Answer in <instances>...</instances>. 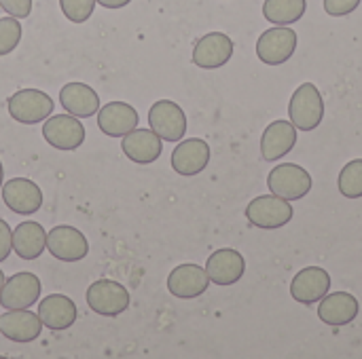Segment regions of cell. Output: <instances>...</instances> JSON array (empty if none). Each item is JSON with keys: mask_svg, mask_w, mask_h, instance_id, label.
Listing matches in <instances>:
<instances>
[{"mask_svg": "<svg viewBox=\"0 0 362 359\" xmlns=\"http://www.w3.org/2000/svg\"><path fill=\"white\" fill-rule=\"evenodd\" d=\"M11 252H13V229L0 218V262H4Z\"/></svg>", "mask_w": 362, "mask_h": 359, "instance_id": "cell-31", "label": "cell"}, {"mask_svg": "<svg viewBox=\"0 0 362 359\" xmlns=\"http://www.w3.org/2000/svg\"><path fill=\"white\" fill-rule=\"evenodd\" d=\"M42 138L57 150H76L85 142V127L72 114H51L42 125Z\"/></svg>", "mask_w": 362, "mask_h": 359, "instance_id": "cell-9", "label": "cell"}, {"mask_svg": "<svg viewBox=\"0 0 362 359\" xmlns=\"http://www.w3.org/2000/svg\"><path fill=\"white\" fill-rule=\"evenodd\" d=\"M85 300L87 307L102 317H119L129 309V292L119 281H110V279L93 281L87 288Z\"/></svg>", "mask_w": 362, "mask_h": 359, "instance_id": "cell-5", "label": "cell"}, {"mask_svg": "<svg viewBox=\"0 0 362 359\" xmlns=\"http://www.w3.org/2000/svg\"><path fill=\"white\" fill-rule=\"evenodd\" d=\"M21 40V23L17 17H0V57L13 53Z\"/></svg>", "mask_w": 362, "mask_h": 359, "instance_id": "cell-27", "label": "cell"}, {"mask_svg": "<svg viewBox=\"0 0 362 359\" xmlns=\"http://www.w3.org/2000/svg\"><path fill=\"white\" fill-rule=\"evenodd\" d=\"M210 146L208 142L199 140V138H189V140H180L178 146L174 148L172 152V169L178 174V176H185V178H191V176H197L202 174L208 163H210Z\"/></svg>", "mask_w": 362, "mask_h": 359, "instance_id": "cell-11", "label": "cell"}, {"mask_svg": "<svg viewBox=\"0 0 362 359\" xmlns=\"http://www.w3.org/2000/svg\"><path fill=\"white\" fill-rule=\"evenodd\" d=\"M361 0H325V11L331 17H346L358 8Z\"/></svg>", "mask_w": 362, "mask_h": 359, "instance_id": "cell-30", "label": "cell"}, {"mask_svg": "<svg viewBox=\"0 0 362 359\" xmlns=\"http://www.w3.org/2000/svg\"><path fill=\"white\" fill-rule=\"evenodd\" d=\"M98 4H102L104 8H110V11H117V8H123L127 6L132 0H95Z\"/></svg>", "mask_w": 362, "mask_h": 359, "instance_id": "cell-32", "label": "cell"}, {"mask_svg": "<svg viewBox=\"0 0 362 359\" xmlns=\"http://www.w3.org/2000/svg\"><path fill=\"white\" fill-rule=\"evenodd\" d=\"M140 123V116L134 106L125 102H108L98 110V127L108 138H123L134 131Z\"/></svg>", "mask_w": 362, "mask_h": 359, "instance_id": "cell-18", "label": "cell"}, {"mask_svg": "<svg viewBox=\"0 0 362 359\" xmlns=\"http://www.w3.org/2000/svg\"><path fill=\"white\" fill-rule=\"evenodd\" d=\"M59 102L64 110L76 118H89L100 110L98 93L85 83H68L59 91Z\"/></svg>", "mask_w": 362, "mask_h": 359, "instance_id": "cell-23", "label": "cell"}, {"mask_svg": "<svg viewBox=\"0 0 362 359\" xmlns=\"http://www.w3.org/2000/svg\"><path fill=\"white\" fill-rule=\"evenodd\" d=\"M339 193L348 199L362 197V159L350 161L339 174Z\"/></svg>", "mask_w": 362, "mask_h": 359, "instance_id": "cell-26", "label": "cell"}, {"mask_svg": "<svg viewBox=\"0 0 362 359\" xmlns=\"http://www.w3.org/2000/svg\"><path fill=\"white\" fill-rule=\"evenodd\" d=\"M4 279H6V277H4V273H2V269H0V290H2V286H4Z\"/></svg>", "mask_w": 362, "mask_h": 359, "instance_id": "cell-33", "label": "cell"}, {"mask_svg": "<svg viewBox=\"0 0 362 359\" xmlns=\"http://www.w3.org/2000/svg\"><path fill=\"white\" fill-rule=\"evenodd\" d=\"M297 32L286 25L265 30L257 40V55L267 66H280L288 61L297 51Z\"/></svg>", "mask_w": 362, "mask_h": 359, "instance_id": "cell-6", "label": "cell"}, {"mask_svg": "<svg viewBox=\"0 0 362 359\" xmlns=\"http://www.w3.org/2000/svg\"><path fill=\"white\" fill-rule=\"evenodd\" d=\"M4 205L19 216H32L42 207V190L28 178H13L2 184Z\"/></svg>", "mask_w": 362, "mask_h": 359, "instance_id": "cell-12", "label": "cell"}, {"mask_svg": "<svg viewBox=\"0 0 362 359\" xmlns=\"http://www.w3.org/2000/svg\"><path fill=\"white\" fill-rule=\"evenodd\" d=\"M2 180H4V169H2V163H0V188H2Z\"/></svg>", "mask_w": 362, "mask_h": 359, "instance_id": "cell-34", "label": "cell"}, {"mask_svg": "<svg viewBox=\"0 0 362 359\" xmlns=\"http://www.w3.org/2000/svg\"><path fill=\"white\" fill-rule=\"evenodd\" d=\"M358 311H361L358 300L348 292L327 294L318 305V317L327 326H333V328H341V326L352 324L356 320Z\"/></svg>", "mask_w": 362, "mask_h": 359, "instance_id": "cell-22", "label": "cell"}, {"mask_svg": "<svg viewBox=\"0 0 362 359\" xmlns=\"http://www.w3.org/2000/svg\"><path fill=\"white\" fill-rule=\"evenodd\" d=\"M293 205L291 201L278 197V195H263L255 197L246 205V220L263 231H276L286 226L293 220Z\"/></svg>", "mask_w": 362, "mask_h": 359, "instance_id": "cell-2", "label": "cell"}, {"mask_svg": "<svg viewBox=\"0 0 362 359\" xmlns=\"http://www.w3.org/2000/svg\"><path fill=\"white\" fill-rule=\"evenodd\" d=\"M297 146V127L291 121H274L261 138V154L267 163L280 161Z\"/></svg>", "mask_w": 362, "mask_h": 359, "instance_id": "cell-20", "label": "cell"}, {"mask_svg": "<svg viewBox=\"0 0 362 359\" xmlns=\"http://www.w3.org/2000/svg\"><path fill=\"white\" fill-rule=\"evenodd\" d=\"M331 290V275L322 267H308L299 271L291 284V296L301 305L320 303Z\"/></svg>", "mask_w": 362, "mask_h": 359, "instance_id": "cell-16", "label": "cell"}, {"mask_svg": "<svg viewBox=\"0 0 362 359\" xmlns=\"http://www.w3.org/2000/svg\"><path fill=\"white\" fill-rule=\"evenodd\" d=\"M40 332H42V322L38 313L34 315L28 309H13L0 315V334L11 343L28 345L36 341Z\"/></svg>", "mask_w": 362, "mask_h": 359, "instance_id": "cell-17", "label": "cell"}, {"mask_svg": "<svg viewBox=\"0 0 362 359\" xmlns=\"http://www.w3.org/2000/svg\"><path fill=\"white\" fill-rule=\"evenodd\" d=\"M312 176L308 169L295 163H280L267 176V186L272 195H278L286 201H299L310 195L312 190Z\"/></svg>", "mask_w": 362, "mask_h": 359, "instance_id": "cell-4", "label": "cell"}, {"mask_svg": "<svg viewBox=\"0 0 362 359\" xmlns=\"http://www.w3.org/2000/svg\"><path fill=\"white\" fill-rule=\"evenodd\" d=\"M40 279L34 273H15L13 277L4 279L0 290V307L6 311L30 309L40 298Z\"/></svg>", "mask_w": 362, "mask_h": 359, "instance_id": "cell-10", "label": "cell"}, {"mask_svg": "<svg viewBox=\"0 0 362 359\" xmlns=\"http://www.w3.org/2000/svg\"><path fill=\"white\" fill-rule=\"evenodd\" d=\"M291 123L299 131H314L325 118V99L314 83H303L291 97L288 104Z\"/></svg>", "mask_w": 362, "mask_h": 359, "instance_id": "cell-1", "label": "cell"}, {"mask_svg": "<svg viewBox=\"0 0 362 359\" xmlns=\"http://www.w3.org/2000/svg\"><path fill=\"white\" fill-rule=\"evenodd\" d=\"M148 125L163 142H180L187 133V114L172 99H159L148 110Z\"/></svg>", "mask_w": 362, "mask_h": 359, "instance_id": "cell-7", "label": "cell"}, {"mask_svg": "<svg viewBox=\"0 0 362 359\" xmlns=\"http://www.w3.org/2000/svg\"><path fill=\"white\" fill-rule=\"evenodd\" d=\"M233 55V40L223 32H210L202 36L193 47V63L204 70L223 68Z\"/></svg>", "mask_w": 362, "mask_h": 359, "instance_id": "cell-14", "label": "cell"}, {"mask_svg": "<svg viewBox=\"0 0 362 359\" xmlns=\"http://www.w3.org/2000/svg\"><path fill=\"white\" fill-rule=\"evenodd\" d=\"M47 250L59 262H81L89 254V243L85 235L68 224L53 226L47 233Z\"/></svg>", "mask_w": 362, "mask_h": 359, "instance_id": "cell-8", "label": "cell"}, {"mask_svg": "<svg viewBox=\"0 0 362 359\" xmlns=\"http://www.w3.org/2000/svg\"><path fill=\"white\" fill-rule=\"evenodd\" d=\"M47 250V231L38 222H21L13 229V252L21 260H36Z\"/></svg>", "mask_w": 362, "mask_h": 359, "instance_id": "cell-24", "label": "cell"}, {"mask_svg": "<svg viewBox=\"0 0 362 359\" xmlns=\"http://www.w3.org/2000/svg\"><path fill=\"white\" fill-rule=\"evenodd\" d=\"M95 4V0H59L64 17L72 23H85L93 15Z\"/></svg>", "mask_w": 362, "mask_h": 359, "instance_id": "cell-28", "label": "cell"}, {"mask_svg": "<svg viewBox=\"0 0 362 359\" xmlns=\"http://www.w3.org/2000/svg\"><path fill=\"white\" fill-rule=\"evenodd\" d=\"M210 286V277L204 267L199 264H178L170 275H168V290L172 296L180 300H191L199 298Z\"/></svg>", "mask_w": 362, "mask_h": 359, "instance_id": "cell-13", "label": "cell"}, {"mask_svg": "<svg viewBox=\"0 0 362 359\" xmlns=\"http://www.w3.org/2000/svg\"><path fill=\"white\" fill-rule=\"evenodd\" d=\"M206 273L210 277V284L216 286H233L238 284L244 273H246V260L244 256L233 250V248H221L216 250L208 262H206Z\"/></svg>", "mask_w": 362, "mask_h": 359, "instance_id": "cell-15", "label": "cell"}, {"mask_svg": "<svg viewBox=\"0 0 362 359\" xmlns=\"http://www.w3.org/2000/svg\"><path fill=\"white\" fill-rule=\"evenodd\" d=\"M6 108L13 121L21 125H36L51 116L55 104L51 95L40 89H19L8 97Z\"/></svg>", "mask_w": 362, "mask_h": 359, "instance_id": "cell-3", "label": "cell"}, {"mask_svg": "<svg viewBox=\"0 0 362 359\" xmlns=\"http://www.w3.org/2000/svg\"><path fill=\"white\" fill-rule=\"evenodd\" d=\"M308 11V0H265L263 17L276 25L297 23Z\"/></svg>", "mask_w": 362, "mask_h": 359, "instance_id": "cell-25", "label": "cell"}, {"mask_svg": "<svg viewBox=\"0 0 362 359\" xmlns=\"http://www.w3.org/2000/svg\"><path fill=\"white\" fill-rule=\"evenodd\" d=\"M32 6H34V0H0V8L6 11L11 17H17V19L30 17Z\"/></svg>", "mask_w": 362, "mask_h": 359, "instance_id": "cell-29", "label": "cell"}, {"mask_svg": "<svg viewBox=\"0 0 362 359\" xmlns=\"http://www.w3.org/2000/svg\"><path fill=\"white\" fill-rule=\"evenodd\" d=\"M123 154L138 165H151L155 163L163 152V140L153 129H134L127 135H123L121 142Z\"/></svg>", "mask_w": 362, "mask_h": 359, "instance_id": "cell-19", "label": "cell"}, {"mask_svg": "<svg viewBox=\"0 0 362 359\" xmlns=\"http://www.w3.org/2000/svg\"><path fill=\"white\" fill-rule=\"evenodd\" d=\"M36 313H38L42 326H47L53 332L68 330L78 317L76 305L72 303V298H68L64 294H49L47 298H42L38 303Z\"/></svg>", "mask_w": 362, "mask_h": 359, "instance_id": "cell-21", "label": "cell"}]
</instances>
